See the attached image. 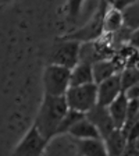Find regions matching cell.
I'll use <instances>...</instances> for the list:
<instances>
[{"label": "cell", "mask_w": 139, "mask_h": 156, "mask_svg": "<svg viewBox=\"0 0 139 156\" xmlns=\"http://www.w3.org/2000/svg\"><path fill=\"white\" fill-rule=\"evenodd\" d=\"M67 112L68 106L64 96L43 95L32 126L50 142L54 136H57L58 126Z\"/></svg>", "instance_id": "6da1fadb"}, {"label": "cell", "mask_w": 139, "mask_h": 156, "mask_svg": "<svg viewBox=\"0 0 139 156\" xmlns=\"http://www.w3.org/2000/svg\"><path fill=\"white\" fill-rule=\"evenodd\" d=\"M79 50H81V42L63 36L57 42L53 43L49 50L47 64L61 66L68 70H72L79 63Z\"/></svg>", "instance_id": "7a4b0ae2"}, {"label": "cell", "mask_w": 139, "mask_h": 156, "mask_svg": "<svg viewBox=\"0 0 139 156\" xmlns=\"http://www.w3.org/2000/svg\"><path fill=\"white\" fill-rule=\"evenodd\" d=\"M71 70L61 66L46 64L42 74V84L45 95L49 96H64L70 88Z\"/></svg>", "instance_id": "3957f363"}, {"label": "cell", "mask_w": 139, "mask_h": 156, "mask_svg": "<svg viewBox=\"0 0 139 156\" xmlns=\"http://www.w3.org/2000/svg\"><path fill=\"white\" fill-rule=\"evenodd\" d=\"M64 98L70 110L86 114L97 105V85L88 84L79 87H70Z\"/></svg>", "instance_id": "277c9868"}, {"label": "cell", "mask_w": 139, "mask_h": 156, "mask_svg": "<svg viewBox=\"0 0 139 156\" xmlns=\"http://www.w3.org/2000/svg\"><path fill=\"white\" fill-rule=\"evenodd\" d=\"M49 141L33 126L24 134L13 151V156H43Z\"/></svg>", "instance_id": "5b68a950"}, {"label": "cell", "mask_w": 139, "mask_h": 156, "mask_svg": "<svg viewBox=\"0 0 139 156\" xmlns=\"http://www.w3.org/2000/svg\"><path fill=\"white\" fill-rule=\"evenodd\" d=\"M121 94H123V87H121L120 74H116L106 81L97 84V105L107 107Z\"/></svg>", "instance_id": "8992f818"}, {"label": "cell", "mask_w": 139, "mask_h": 156, "mask_svg": "<svg viewBox=\"0 0 139 156\" xmlns=\"http://www.w3.org/2000/svg\"><path fill=\"white\" fill-rule=\"evenodd\" d=\"M85 116H86L88 120L97 128V131H99V134H100V136H102V140H104L109 134L116 130L113 121H111V119H110V114H109L107 107L96 105V106H95L91 112H88Z\"/></svg>", "instance_id": "52a82bcc"}, {"label": "cell", "mask_w": 139, "mask_h": 156, "mask_svg": "<svg viewBox=\"0 0 139 156\" xmlns=\"http://www.w3.org/2000/svg\"><path fill=\"white\" fill-rule=\"evenodd\" d=\"M107 110H109L110 119L114 124V128L123 130L124 124L127 121V113H128V99L124 95V92L107 106Z\"/></svg>", "instance_id": "ba28073f"}, {"label": "cell", "mask_w": 139, "mask_h": 156, "mask_svg": "<svg viewBox=\"0 0 139 156\" xmlns=\"http://www.w3.org/2000/svg\"><path fill=\"white\" fill-rule=\"evenodd\" d=\"M92 71H93V82L97 85L111 78L113 75L120 74V68L114 60L103 58V60H99L92 64Z\"/></svg>", "instance_id": "9c48e42d"}, {"label": "cell", "mask_w": 139, "mask_h": 156, "mask_svg": "<svg viewBox=\"0 0 139 156\" xmlns=\"http://www.w3.org/2000/svg\"><path fill=\"white\" fill-rule=\"evenodd\" d=\"M68 135L74 136L77 141H82V140H99L102 138L97 128L86 119V116L84 119H81L79 121L74 124L68 131Z\"/></svg>", "instance_id": "30bf717a"}, {"label": "cell", "mask_w": 139, "mask_h": 156, "mask_svg": "<svg viewBox=\"0 0 139 156\" xmlns=\"http://www.w3.org/2000/svg\"><path fill=\"white\" fill-rule=\"evenodd\" d=\"M103 141L109 156H124L128 141H127V136L124 135L121 130H114Z\"/></svg>", "instance_id": "8fae6325"}, {"label": "cell", "mask_w": 139, "mask_h": 156, "mask_svg": "<svg viewBox=\"0 0 139 156\" xmlns=\"http://www.w3.org/2000/svg\"><path fill=\"white\" fill-rule=\"evenodd\" d=\"M88 84H95L92 64L85 62H79L71 70L70 87H79V85H88Z\"/></svg>", "instance_id": "7c38bea8"}, {"label": "cell", "mask_w": 139, "mask_h": 156, "mask_svg": "<svg viewBox=\"0 0 139 156\" xmlns=\"http://www.w3.org/2000/svg\"><path fill=\"white\" fill-rule=\"evenodd\" d=\"M123 27H124L123 11L114 9V7H109L103 17V34L113 35V34L118 32Z\"/></svg>", "instance_id": "4fadbf2b"}, {"label": "cell", "mask_w": 139, "mask_h": 156, "mask_svg": "<svg viewBox=\"0 0 139 156\" xmlns=\"http://www.w3.org/2000/svg\"><path fill=\"white\" fill-rule=\"evenodd\" d=\"M77 148L81 156H109L104 141L102 138L77 141Z\"/></svg>", "instance_id": "5bb4252c"}, {"label": "cell", "mask_w": 139, "mask_h": 156, "mask_svg": "<svg viewBox=\"0 0 139 156\" xmlns=\"http://www.w3.org/2000/svg\"><path fill=\"white\" fill-rule=\"evenodd\" d=\"M123 18L124 27L130 29L131 32H135L136 29H139V3H135L123 10Z\"/></svg>", "instance_id": "9a60e30c"}, {"label": "cell", "mask_w": 139, "mask_h": 156, "mask_svg": "<svg viewBox=\"0 0 139 156\" xmlns=\"http://www.w3.org/2000/svg\"><path fill=\"white\" fill-rule=\"evenodd\" d=\"M120 80H121L123 92L127 91L128 88L139 84V68H136L135 66H128V67H125L124 70L120 71Z\"/></svg>", "instance_id": "2e32d148"}, {"label": "cell", "mask_w": 139, "mask_h": 156, "mask_svg": "<svg viewBox=\"0 0 139 156\" xmlns=\"http://www.w3.org/2000/svg\"><path fill=\"white\" fill-rule=\"evenodd\" d=\"M85 114L79 113V112H75V110H70L65 113V116L63 117L61 123L58 126V130H57V135H63V134H68L70 128L74 126L77 121H79L81 119H84Z\"/></svg>", "instance_id": "e0dca14e"}, {"label": "cell", "mask_w": 139, "mask_h": 156, "mask_svg": "<svg viewBox=\"0 0 139 156\" xmlns=\"http://www.w3.org/2000/svg\"><path fill=\"white\" fill-rule=\"evenodd\" d=\"M85 2L86 0H67V3H65V14H67L68 23H75L79 18L82 10H84Z\"/></svg>", "instance_id": "ac0fdd59"}, {"label": "cell", "mask_w": 139, "mask_h": 156, "mask_svg": "<svg viewBox=\"0 0 139 156\" xmlns=\"http://www.w3.org/2000/svg\"><path fill=\"white\" fill-rule=\"evenodd\" d=\"M135 3H138V0H114V3L111 7L123 11V10H125L127 7L132 6V4H135Z\"/></svg>", "instance_id": "d6986e66"}, {"label": "cell", "mask_w": 139, "mask_h": 156, "mask_svg": "<svg viewBox=\"0 0 139 156\" xmlns=\"http://www.w3.org/2000/svg\"><path fill=\"white\" fill-rule=\"evenodd\" d=\"M124 95L127 96L128 101H135V99H139V84L134 85V87L128 88L127 91H124Z\"/></svg>", "instance_id": "ffe728a7"}, {"label": "cell", "mask_w": 139, "mask_h": 156, "mask_svg": "<svg viewBox=\"0 0 139 156\" xmlns=\"http://www.w3.org/2000/svg\"><path fill=\"white\" fill-rule=\"evenodd\" d=\"M128 45H130L131 48L138 49V50H139V29H136L135 32H132V35H131V38H130V42H128Z\"/></svg>", "instance_id": "44dd1931"}, {"label": "cell", "mask_w": 139, "mask_h": 156, "mask_svg": "<svg viewBox=\"0 0 139 156\" xmlns=\"http://www.w3.org/2000/svg\"><path fill=\"white\" fill-rule=\"evenodd\" d=\"M14 0H0V4L2 6H7V4H10V3H13Z\"/></svg>", "instance_id": "7402d4cb"}, {"label": "cell", "mask_w": 139, "mask_h": 156, "mask_svg": "<svg viewBox=\"0 0 139 156\" xmlns=\"http://www.w3.org/2000/svg\"><path fill=\"white\" fill-rule=\"evenodd\" d=\"M104 2H106L109 6H113V3H114V0H104Z\"/></svg>", "instance_id": "603a6c76"}, {"label": "cell", "mask_w": 139, "mask_h": 156, "mask_svg": "<svg viewBox=\"0 0 139 156\" xmlns=\"http://www.w3.org/2000/svg\"><path fill=\"white\" fill-rule=\"evenodd\" d=\"M138 3H139V0H138Z\"/></svg>", "instance_id": "cb8c5ba5"}]
</instances>
